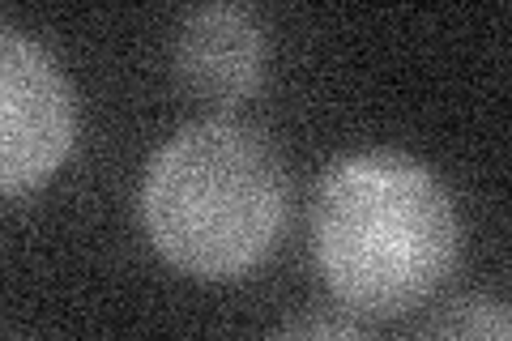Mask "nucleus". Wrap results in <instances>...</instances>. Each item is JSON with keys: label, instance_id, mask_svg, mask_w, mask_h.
Returning <instances> with one entry per match:
<instances>
[{"label": "nucleus", "instance_id": "6", "mask_svg": "<svg viewBox=\"0 0 512 341\" xmlns=\"http://www.w3.org/2000/svg\"><path fill=\"white\" fill-rule=\"evenodd\" d=\"M265 341H367V333L338 312H303L278 324Z\"/></svg>", "mask_w": 512, "mask_h": 341}, {"label": "nucleus", "instance_id": "1", "mask_svg": "<svg viewBox=\"0 0 512 341\" xmlns=\"http://www.w3.org/2000/svg\"><path fill=\"white\" fill-rule=\"evenodd\" d=\"M312 256L338 303L363 316H402L457 265V201L436 167L406 150L342 154L316 184Z\"/></svg>", "mask_w": 512, "mask_h": 341}, {"label": "nucleus", "instance_id": "3", "mask_svg": "<svg viewBox=\"0 0 512 341\" xmlns=\"http://www.w3.org/2000/svg\"><path fill=\"white\" fill-rule=\"evenodd\" d=\"M77 145V90L60 60L26 35L0 26V188L5 197L43 188Z\"/></svg>", "mask_w": 512, "mask_h": 341}, {"label": "nucleus", "instance_id": "4", "mask_svg": "<svg viewBox=\"0 0 512 341\" xmlns=\"http://www.w3.org/2000/svg\"><path fill=\"white\" fill-rule=\"evenodd\" d=\"M265 26L244 5H197L175 22L171 69L205 103L231 107L265 77Z\"/></svg>", "mask_w": 512, "mask_h": 341}, {"label": "nucleus", "instance_id": "5", "mask_svg": "<svg viewBox=\"0 0 512 341\" xmlns=\"http://www.w3.org/2000/svg\"><path fill=\"white\" fill-rule=\"evenodd\" d=\"M419 341H512V299L466 295L431 316Z\"/></svg>", "mask_w": 512, "mask_h": 341}, {"label": "nucleus", "instance_id": "2", "mask_svg": "<svg viewBox=\"0 0 512 341\" xmlns=\"http://www.w3.org/2000/svg\"><path fill=\"white\" fill-rule=\"evenodd\" d=\"M137 214L150 248L171 269L197 282H235L261 265L286 231V158L248 120H188L150 154Z\"/></svg>", "mask_w": 512, "mask_h": 341}]
</instances>
